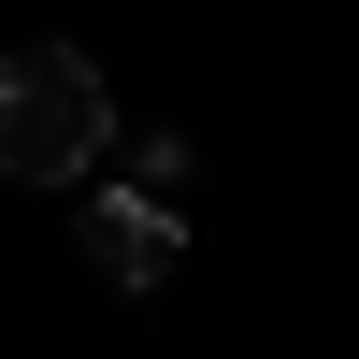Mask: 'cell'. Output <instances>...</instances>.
Masks as SVG:
<instances>
[{"mask_svg":"<svg viewBox=\"0 0 359 359\" xmlns=\"http://www.w3.org/2000/svg\"><path fill=\"white\" fill-rule=\"evenodd\" d=\"M115 158V86L86 43H15L0 57V172L15 187H86Z\"/></svg>","mask_w":359,"mask_h":359,"instance_id":"6da1fadb","label":"cell"},{"mask_svg":"<svg viewBox=\"0 0 359 359\" xmlns=\"http://www.w3.org/2000/svg\"><path fill=\"white\" fill-rule=\"evenodd\" d=\"M86 273L101 287H158L172 259H187V216H172V201H144V187H86Z\"/></svg>","mask_w":359,"mask_h":359,"instance_id":"7a4b0ae2","label":"cell"},{"mask_svg":"<svg viewBox=\"0 0 359 359\" xmlns=\"http://www.w3.org/2000/svg\"><path fill=\"white\" fill-rule=\"evenodd\" d=\"M187 172H201L187 144H172V130H144V144H130V172H115V187H144V201H187Z\"/></svg>","mask_w":359,"mask_h":359,"instance_id":"3957f363","label":"cell"}]
</instances>
